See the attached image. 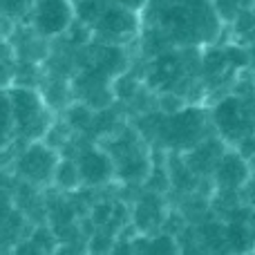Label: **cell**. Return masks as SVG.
I'll list each match as a JSON object with an SVG mask.
<instances>
[{
  "label": "cell",
  "mask_w": 255,
  "mask_h": 255,
  "mask_svg": "<svg viewBox=\"0 0 255 255\" xmlns=\"http://www.w3.org/2000/svg\"><path fill=\"white\" fill-rule=\"evenodd\" d=\"M11 101V115L16 134L27 141L45 139L52 130V106L45 101L43 94L34 92L29 88H13L9 90Z\"/></svg>",
  "instance_id": "obj_1"
},
{
  "label": "cell",
  "mask_w": 255,
  "mask_h": 255,
  "mask_svg": "<svg viewBox=\"0 0 255 255\" xmlns=\"http://www.w3.org/2000/svg\"><path fill=\"white\" fill-rule=\"evenodd\" d=\"M213 119L226 141H247L255 134V108L242 94L222 99L213 110Z\"/></svg>",
  "instance_id": "obj_2"
},
{
  "label": "cell",
  "mask_w": 255,
  "mask_h": 255,
  "mask_svg": "<svg viewBox=\"0 0 255 255\" xmlns=\"http://www.w3.org/2000/svg\"><path fill=\"white\" fill-rule=\"evenodd\" d=\"M61 161L54 145L43 143V141H29L25 152L18 157L16 168L29 184H54V172Z\"/></svg>",
  "instance_id": "obj_3"
},
{
  "label": "cell",
  "mask_w": 255,
  "mask_h": 255,
  "mask_svg": "<svg viewBox=\"0 0 255 255\" xmlns=\"http://www.w3.org/2000/svg\"><path fill=\"white\" fill-rule=\"evenodd\" d=\"M92 25L94 31L108 43H124L126 38H132L139 31V11H132V9L108 0V4L101 7Z\"/></svg>",
  "instance_id": "obj_4"
},
{
  "label": "cell",
  "mask_w": 255,
  "mask_h": 255,
  "mask_svg": "<svg viewBox=\"0 0 255 255\" xmlns=\"http://www.w3.org/2000/svg\"><path fill=\"white\" fill-rule=\"evenodd\" d=\"M76 7L72 0H36L31 9L34 29L45 38L61 36L74 25Z\"/></svg>",
  "instance_id": "obj_5"
},
{
  "label": "cell",
  "mask_w": 255,
  "mask_h": 255,
  "mask_svg": "<svg viewBox=\"0 0 255 255\" xmlns=\"http://www.w3.org/2000/svg\"><path fill=\"white\" fill-rule=\"evenodd\" d=\"M170 119L163 126V136L170 145L181 150H190L204 139L206 119L199 110H177L170 112Z\"/></svg>",
  "instance_id": "obj_6"
},
{
  "label": "cell",
  "mask_w": 255,
  "mask_h": 255,
  "mask_svg": "<svg viewBox=\"0 0 255 255\" xmlns=\"http://www.w3.org/2000/svg\"><path fill=\"white\" fill-rule=\"evenodd\" d=\"M76 166L81 172V181L85 186H106L117 177L115 159L108 150L88 148L79 154Z\"/></svg>",
  "instance_id": "obj_7"
},
{
  "label": "cell",
  "mask_w": 255,
  "mask_h": 255,
  "mask_svg": "<svg viewBox=\"0 0 255 255\" xmlns=\"http://www.w3.org/2000/svg\"><path fill=\"white\" fill-rule=\"evenodd\" d=\"M213 175L222 190H240L251 179V166L244 159V154L235 152V150H224L220 161L215 163Z\"/></svg>",
  "instance_id": "obj_8"
},
{
  "label": "cell",
  "mask_w": 255,
  "mask_h": 255,
  "mask_svg": "<svg viewBox=\"0 0 255 255\" xmlns=\"http://www.w3.org/2000/svg\"><path fill=\"white\" fill-rule=\"evenodd\" d=\"M13 134H16V126H13L9 92H2V88H0V150L7 148Z\"/></svg>",
  "instance_id": "obj_9"
},
{
  "label": "cell",
  "mask_w": 255,
  "mask_h": 255,
  "mask_svg": "<svg viewBox=\"0 0 255 255\" xmlns=\"http://www.w3.org/2000/svg\"><path fill=\"white\" fill-rule=\"evenodd\" d=\"M54 184L61 186L65 190H74L79 188L83 181H81V172L76 161H70V159H61L56 166V172H54Z\"/></svg>",
  "instance_id": "obj_10"
},
{
  "label": "cell",
  "mask_w": 255,
  "mask_h": 255,
  "mask_svg": "<svg viewBox=\"0 0 255 255\" xmlns=\"http://www.w3.org/2000/svg\"><path fill=\"white\" fill-rule=\"evenodd\" d=\"M231 22H233L235 34H238V38L242 40V43H253L255 45V13L251 11V7L242 9Z\"/></svg>",
  "instance_id": "obj_11"
},
{
  "label": "cell",
  "mask_w": 255,
  "mask_h": 255,
  "mask_svg": "<svg viewBox=\"0 0 255 255\" xmlns=\"http://www.w3.org/2000/svg\"><path fill=\"white\" fill-rule=\"evenodd\" d=\"M36 0H0V13L11 20L16 18H25L27 13H31Z\"/></svg>",
  "instance_id": "obj_12"
},
{
  "label": "cell",
  "mask_w": 255,
  "mask_h": 255,
  "mask_svg": "<svg viewBox=\"0 0 255 255\" xmlns=\"http://www.w3.org/2000/svg\"><path fill=\"white\" fill-rule=\"evenodd\" d=\"M90 117H92V110L88 106H74L67 110V121L74 128H83L90 121Z\"/></svg>",
  "instance_id": "obj_13"
},
{
  "label": "cell",
  "mask_w": 255,
  "mask_h": 255,
  "mask_svg": "<svg viewBox=\"0 0 255 255\" xmlns=\"http://www.w3.org/2000/svg\"><path fill=\"white\" fill-rule=\"evenodd\" d=\"M112 2H117V4H121V7H128V9H132V11H143L145 7H148V0H112Z\"/></svg>",
  "instance_id": "obj_14"
},
{
  "label": "cell",
  "mask_w": 255,
  "mask_h": 255,
  "mask_svg": "<svg viewBox=\"0 0 255 255\" xmlns=\"http://www.w3.org/2000/svg\"><path fill=\"white\" fill-rule=\"evenodd\" d=\"M253 67H255V49H253Z\"/></svg>",
  "instance_id": "obj_15"
}]
</instances>
